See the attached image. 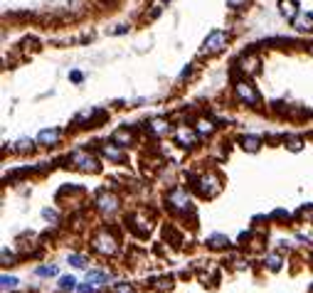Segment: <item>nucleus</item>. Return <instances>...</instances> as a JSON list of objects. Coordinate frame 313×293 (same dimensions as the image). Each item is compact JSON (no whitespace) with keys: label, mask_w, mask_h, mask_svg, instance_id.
<instances>
[{"label":"nucleus","mask_w":313,"mask_h":293,"mask_svg":"<svg viewBox=\"0 0 313 293\" xmlns=\"http://www.w3.org/2000/svg\"><path fill=\"white\" fill-rule=\"evenodd\" d=\"M227 47V35L222 32V30H212L207 37H205V42H202V55H217V52H222Z\"/></svg>","instance_id":"obj_1"},{"label":"nucleus","mask_w":313,"mask_h":293,"mask_svg":"<svg viewBox=\"0 0 313 293\" xmlns=\"http://www.w3.org/2000/svg\"><path fill=\"white\" fill-rule=\"evenodd\" d=\"M67 160H69L77 170H84V173H97V170H99V160L91 153H86V151H74Z\"/></svg>","instance_id":"obj_2"},{"label":"nucleus","mask_w":313,"mask_h":293,"mask_svg":"<svg viewBox=\"0 0 313 293\" xmlns=\"http://www.w3.org/2000/svg\"><path fill=\"white\" fill-rule=\"evenodd\" d=\"M234 94H237V99L239 101H244V104H249V106H256L261 99H259V91L254 89V84H249V82H237L234 84Z\"/></svg>","instance_id":"obj_3"},{"label":"nucleus","mask_w":313,"mask_h":293,"mask_svg":"<svg viewBox=\"0 0 313 293\" xmlns=\"http://www.w3.org/2000/svg\"><path fill=\"white\" fill-rule=\"evenodd\" d=\"M195 187L200 190V195L202 197H214L220 190H222V182L217 175H202L198 182H195Z\"/></svg>","instance_id":"obj_4"},{"label":"nucleus","mask_w":313,"mask_h":293,"mask_svg":"<svg viewBox=\"0 0 313 293\" xmlns=\"http://www.w3.org/2000/svg\"><path fill=\"white\" fill-rule=\"evenodd\" d=\"M91 247L99 251V254H116V249H118V244H116V239L109 234V232H99L97 237H94V241H91Z\"/></svg>","instance_id":"obj_5"},{"label":"nucleus","mask_w":313,"mask_h":293,"mask_svg":"<svg viewBox=\"0 0 313 293\" xmlns=\"http://www.w3.org/2000/svg\"><path fill=\"white\" fill-rule=\"evenodd\" d=\"M168 207H173L175 212H187L190 209V197L183 187H178V190H173L171 195H168Z\"/></svg>","instance_id":"obj_6"},{"label":"nucleus","mask_w":313,"mask_h":293,"mask_svg":"<svg viewBox=\"0 0 313 293\" xmlns=\"http://www.w3.org/2000/svg\"><path fill=\"white\" fill-rule=\"evenodd\" d=\"M126 227L131 229V232H136L138 237H146V234L151 232V222H146V219H141V217H136V214H131V217H126Z\"/></svg>","instance_id":"obj_7"},{"label":"nucleus","mask_w":313,"mask_h":293,"mask_svg":"<svg viewBox=\"0 0 313 293\" xmlns=\"http://www.w3.org/2000/svg\"><path fill=\"white\" fill-rule=\"evenodd\" d=\"M97 207H99L104 214H111V212H116V209H118V200H116V195L101 192V195L97 197Z\"/></svg>","instance_id":"obj_8"},{"label":"nucleus","mask_w":313,"mask_h":293,"mask_svg":"<svg viewBox=\"0 0 313 293\" xmlns=\"http://www.w3.org/2000/svg\"><path fill=\"white\" fill-rule=\"evenodd\" d=\"M291 22H294V28L299 30V32H311L313 30V15L311 13H299Z\"/></svg>","instance_id":"obj_9"},{"label":"nucleus","mask_w":313,"mask_h":293,"mask_svg":"<svg viewBox=\"0 0 313 293\" xmlns=\"http://www.w3.org/2000/svg\"><path fill=\"white\" fill-rule=\"evenodd\" d=\"M59 138H62V131L59 128H47V131H42L37 136V143H42V145H57Z\"/></svg>","instance_id":"obj_10"},{"label":"nucleus","mask_w":313,"mask_h":293,"mask_svg":"<svg viewBox=\"0 0 313 293\" xmlns=\"http://www.w3.org/2000/svg\"><path fill=\"white\" fill-rule=\"evenodd\" d=\"M175 140H178L183 148H192V145L198 143V136H195L192 131H187V128H178V131H175Z\"/></svg>","instance_id":"obj_11"},{"label":"nucleus","mask_w":313,"mask_h":293,"mask_svg":"<svg viewBox=\"0 0 313 293\" xmlns=\"http://www.w3.org/2000/svg\"><path fill=\"white\" fill-rule=\"evenodd\" d=\"M101 153L106 155V158H111V160H116V163H124V160H126L124 151L116 145L114 140H111V143H106V145H101Z\"/></svg>","instance_id":"obj_12"},{"label":"nucleus","mask_w":313,"mask_h":293,"mask_svg":"<svg viewBox=\"0 0 313 293\" xmlns=\"http://www.w3.org/2000/svg\"><path fill=\"white\" fill-rule=\"evenodd\" d=\"M239 69H242L244 74H254V71H259V59H256L254 55H244L242 59H239Z\"/></svg>","instance_id":"obj_13"},{"label":"nucleus","mask_w":313,"mask_h":293,"mask_svg":"<svg viewBox=\"0 0 313 293\" xmlns=\"http://www.w3.org/2000/svg\"><path fill=\"white\" fill-rule=\"evenodd\" d=\"M279 10H281V15H284V17H288V20H294V17L299 15L296 0H279Z\"/></svg>","instance_id":"obj_14"},{"label":"nucleus","mask_w":313,"mask_h":293,"mask_svg":"<svg viewBox=\"0 0 313 293\" xmlns=\"http://www.w3.org/2000/svg\"><path fill=\"white\" fill-rule=\"evenodd\" d=\"M111 140H114L116 145H128V143L133 140V136H131V131H128V128H118L114 136H111Z\"/></svg>","instance_id":"obj_15"},{"label":"nucleus","mask_w":313,"mask_h":293,"mask_svg":"<svg viewBox=\"0 0 313 293\" xmlns=\"http://www.w3.org/2000/svg\"><path fill=\"white\" fill-rule=\"evenodd\" d=\"M86 281H89V283H94V286H101V283H106V281H109V276H106L104 271H89V274H86Z\"/></svg>","instance_id":"obj_16"},{"label":"nucleus","mask_w":313,"mask_h":293,"mask_svg":"<svg viewBox=\"0 0 313 293\" xmlns=\"http://www.w3.org/2000/svg\"><path fill=\"white\" fill-rule=\"evenodd\" d=\"M242 148L244 151H249V153H256V151H259V138H256V136H244Z\"/></svg>","instance_id":"obj_17"},{"label":"nucleus","mask_w":313,"mask_h":293,"mask_svg":"<svg viewBox=\"0 0 313 293\" xmlns=\"http://www.w3.org/2000/svg\"><path fill=\"white\" fill-rule=\"evenodd\" d=\"M198 131L202 133V136H210V133L214 131V124H212V121H207V118H200V121H198Z\"/></svg>","instance_id":"obj_18"},{"label":"nucleus","mask_w":313,"mask_h":293,"mask_svg":"<svg viewBox=\"0 0 313 293\" xmlns=\"http://www.w3.org/2000/svg\"><path fill=\"white\" fill-rule=\"evenodd\" d=\"M59 288L62 291H71V288H77V281L71 279V276H62L59 279Z\"/></svg>","instance_id":"obj_19"},{"label":"nucleus","mask_w":313,"mask_h":293,"mask_svg":"<svg viewBox=\"0 0 313 293\" xmlns=\"http://www.w3.org/2000/svg\"><path fill=\"white\" fill-rule=\"evenodd\" d=\"M153 288H158V291H171L173 279H158V283H153Z\"/></svg>","instance_id":"obj_20"},{"label":"nucleus","mask_w":313,"mask_h":293,"mask_svg":"<svg viewBox=\"0 0 313 293\" xmlns=\"http://www.w3.org/2000/svg\"><path fill=\"white\" fill-rule=\"evenodd\" d=\"M57 274V266H40L37 268V276H55Z\"/></svg>","instance_id":"obj_21"},{"label":"nucleus","mask_w":313,"mask_h":293,"mask_svg":"<svg viewBox=\"0 0 313 293\" xmlns=\"http://www.w3.org/2000/svg\"><path fill=\"white\" fill-rule=\"evenodd\" d=\"M17 286V279H13V276H3V288L8 291V288H15Z\"/></svg>","instance_id":"obj_22"},{"label":"nucleus","mask_w":313,"mask_h":293,"mask_svg":"<svg viewBox=\"0 0 313 293\" xmlns=\"http://www.w3.org/2000/svg\"><path fill=\"white\" fill-rule=\"evenodd\" d=\"M225 244H227V239L220 237V234H214V237L210 239V247H225Z\"/></svg>","instance_id":"obj_23"},{"label":"nucleus","mask_w":313,"mask_h":293,"mask_svg":"<svg viewBox=\"0 0 313 293\" xmlns=\"http://www.w3.org/2000/svg\"><path fill=\"white\" fill-rule=\"evenodd\" d=\"M301 217H303L306 222H313V207H303L301 209Z\"/></svg>","instance_id":"obj_24"},{"label":"nucleus","mask_w":313,"mask_h":293,"mask_svg":"<svg viewBox=\"0 0 313 293\" xmlns=\"http://www.w3.org/2000/svg\"><path fill=\"white\" fill-rule=\"evenodd\" d=\"M153 131H156V133H165V131H168V124H163V121H153Z\"/></svg>","instance_id":"obj_25"},{"label":"nucleus","mask_w":313,"mask_h":293,"mask_svg":"<svg viewBox=\"0 0 313 293\" xmlns=\"http://www.w3.org/2000/svg\"><path fill=\"white\" fill-rule=\"evenodd\" d=\"M69 264L77 266V268H84V259L82 256H69Z\"/></svg>","instance_id":"obj_26"},{"label":"nucleus","mask_w":313,"mask_h":293,"mask_svg":"<svg viewBox=\"0 0 313 293\" xmlns=\"http://www.w3.org/2000/svg\"><path fill=\"white\" fill-rule=\"evenodd\" d=\"M229 8H234V10H239V8H244L247 5V0H227Z\"/></svg>","instance_id":"obj_27"},{"label":"nucleus","mask_w":313,"mask_h":293,"mask_svg":"<svg viewBox=\"0 0 313 293\" xmlns=\"http://www.w3.org/2000/svg\"><path fill=\"white\" fill-rule=\"evenodd\" d=\"M17 151H32V140L22 138V140H20V145H17Z\"/></svg>","instance_id":"obj_28"},{"label":"nucleus","mask_w":313,"mask_h":293,"mask_svg":"<svg viewBox=\"0 0 313 293\" xmlns=\"http://www.w3.org/2000/svg\"><path fill=\"white\" fill-rule=\"evenodd\" d=\"M116 293H136V291H133L128 283H118V286H116Z\"/></svg>","instance_id":"obj_29"},{"label":"nucleus","mask_w":313,"mask_h":293,"mask_svg":"<svg viewBox=\"0 0 313 293\" xmlns=\"http://www.w3.org/2000/svg\"><path fill=\"white\" fill-rule=\"evenodd\" d=\"M94 283H84V286H79V293H94Z\"/></svg>","instance_id":"obj_30"},{"label":"nucleus","mask_w":313,"mask_h":293,"mask_svg":"<svg viewBox=\"0 0 313 293\" xmlns=\"http://www.w3.org/2000/svg\"><path fill=\"white\" fill-rule=\"evenodd\" d=\"M288 148H291V151H301V140L299 138H291V140H288Z\"/></svg>","instance_id":"obj_31"},{"label":"nucleus","mask_w":313,"mask_h":293,"mask_svg":"<svg viewBox=\"0 0 313 293\" xmlns=\"http://www.w3.org/2000/svg\"><path fill=\"white\" fill-rule=\"evenodd\" d=\"M3 264H13V254H8V249H3Z\"/></svg>","instance_id":"obj_32"},{"label":"nucleus","mask_w":313,"mask_h":293,"mask_svg":"<svg viewBox=\"0 0 313 293\" xmlns=\"http://www.w3.org/2000/svg\"><path fill=\"white\" fill-rule=\"evenodd\" d=\"M269 266L271 268H279V256H269Z\"/></svg>","instance_id":"obj_33"},{"label":"nucleus","mask_w":313,"mask_h":293,"mask_svg":"<svg viewBox=\"0 0 313 293\" xmlns=\"http://www.w3.org/2000/svg\"><path fill=\"white\" fill-rule=\"evenodd\" d=\"M44 217H47V219H57V212H52V209H44Z\"/></svg>","instance_id":"obj_34"},{"label":"nucleus","mask_w":313,"mask_h":293,"mask_svg":"<svg viewBox=\"0 0 313 293\" xmlns=\"http://www.w3.org/2000/svg\"><path fill=\"white\" fill-rule=\"evenodd\" d=\"M69 79H71V82H82V74H79V71H71Z\"/></svg>","instance_id":"obj_35"},{"label":"nucleus","mask_w":313,"mask_h":293,"mask_svg":"<svg viewBox=\"0 0 313 293\" xmlns=\"http://www.w3.org/2000/svg\"><path fill=\"white\" fill-rule=\"evenodd\" d=\"M308 52H311V55H313V42H311V44H308Z\"/></svg>","instance_id":"obj_36"}]
</instances>
